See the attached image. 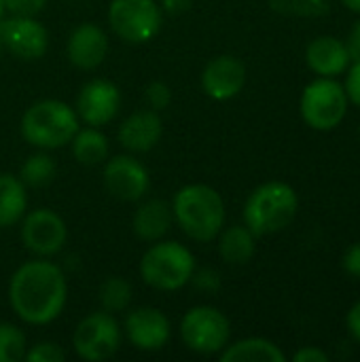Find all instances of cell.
<instances>
[{
  "instance_id": "cell-28",
  "label": "cell",
  "mask_w": 360,
  "mask_h": 362,
  "mask_svg": "<svg viewBox=\"0 0 360 362\" xmlns=\"http://www.w3.org/2000/svg\"><path fill=\"white\" fill-rule=\"evenodd\" d=\"M23 361L28 362H62L66 361V352L62 346L53 344V341H40L34 344L32 348L25 350Z\"/></svg>"
},
{
  "instance_id": "cell-3",
  "label": "cell",
  "mask_w": 360,
  "mask_h": 362,
  "mask_svg": "<svg viewBox=\"0 0 360 362\" xmlns=\"http://www.w3.org/2000/svg\"><path fill=\"white\" fill-rule=\"evenodd\" d=\"M79 115L62 100H38L21 117V136L40 151H57L70 144L79 129Z\"/></svg>"
},
{
  "instance_id": "cell-4",
  "label": "cell",
  "mask_w": 360,
  "mask_h": 362,
  "mask_svg": "<svg viewBox=\"0 0 360 362\" xmlns=\"http://www.w3.org/2000/svg\"><path fill=\"white\" fill-rule=\"evenodd\" d=\"M299 199L291 185L272 180L257 187L244 204V225L259 238L286 229L297 216Z\"/></svg>"
},
{
  "instance_id": "cell-15",
  "label": "cell",
  "mask_w": 360,
  "mask_h": 362,
  "mask_svg": "<svg viewBox=\"0 0 360 362\" xmlns=\"http://www.w3.org/2000/svg\"><path fill=\"white\" fill-rule=\"evenodd\" d=\"M246 83V68L233 55H219L210 59L202 72V89L208 98L225 102L236 98Z\"/></svg>"
},
{
  "instance_id": "cell-18",
  "label": "cell",
  "mask_w": 360,
  "mask_h": 362,
  "mask_svg": "<svg viewBox=\"0 0 360 362\" xmlns=\"http://www.w3.org/2000/svg\"><path fill=\"white\" fill-rule=\"evenodd\" d=\"M174 223V214H172V204H168L166 199H146L142 202L134 216H132V231L138 240L142 242H157L163 240V235L170 231Z\"/></svg>"
},
{
  "instance_id": "cell-8",
  "label": "cell",
  "mask_w": 360,
  "mask_h": 362,
  "mask_svg": "<svg viewBox=\"0 0 360 362\" xmlns=\"http://www.w3.org/2000/svg\"><path fill=\"white\" fill-rule=\"evenodd\" d=\"M348 112V93L333 81V76H323L312 81L301 95L303 121L318 132H329L337 127Z\"/></svg>"
},
{
  "instance_id": "cell-21",
  "label": "cell",
  "mask_w": 360,
  "mask_h": 362,
  "mask_svg": "<svg viewBox=\"0 0 360 362\" xmlns=\"http://www.w3.org/2000/svg\"><path fill=\"white\" fill-rule=\"evenodd\" d=\"M28 210L25 185L15 174H0V229L17 225Z\"/></svg>"
},
{
  "instance_id": "cell-33",
  "label": "cell",
  "mask_w": 360,
  "mask_h": 362,
  "mask_svg": "<svg viewBox=\"0 0 360 362\" xmlns=\"http://www.w3.org/2000/svg\"><path fill=\"white\" fill-rule=\"evenodd\" d=\"M344 269L352 278L360 280V242L346 250V255H344Z\"/></svg>"
},
{
  "instance_id": "cell-24",
  "label": "cell",
  "mask_w": 360,
  "mask_h": 362,
  "mask_svg": "<svg viewBox=\"0 0 360 362\" xmlns=\"http://www.w3.org/2000/svg\"><path fill=\"white\" fill-rule=\"evenodd\" d=\"M55 172H57V165L53 161V157L47 153V151H40V153H34L30 155L21 170H19V180L25 185V187H32V189H42L47 185L53 182L55 178Z\"/></svg>"
},
{
  "instance_id": "cell-17",
  "label": "cell",
  "mask_w": 360,
  "mask_h": 362,
  "mask_svg": "<svg viewBox=\"0 0 360 362\" xmlns=\"http://www.w3.org/2000/svg\"><path fill=\"white\" fill-rule=\"evenodd\" d=\"M163 136V123L157 110L142 108L132 112L119 125L117 138L123 148L132 153H149L153 151Z\"/></svg>"
},
{
  "instance_id": "cell-1",
  "label": "cell",
  "mask_w": 360,
  "mask_h": 362,
  "mask_svg": "<svg viewBox=\"0 0 360 362\" xmlns=\"http://www.w3.org/2000/svg\"><path fill=\"white\" fill-rule=\"evenodd\" d=\"M68 301V280L59 265L42 257L15 269L8 282V303L15 316L32 327L57 320Z\"/></svg>"
},
{
  "instance_id": "cell-9",
  "label": "cell",
  "mask_w": 360,
  "mask_h": 362,
  "mask_svg": "<svg viewBox=\"0 0 360 362\" xmlns=\"http://www.w3.org/2000/svg\"><path fill=\"white\" fill-rule=\"evenodd\" d=\"M121 346V327L112 314L100 310L87 314L74 329L72 348L79 358L102 362L112 358Z\"/></svg>"
},
{
  "instance_id": "cell-30",
  "label": "cell",
  "mask_w": 360,
  "mask_h": 362,
  "mask_svg": "<svg viewBox=\"0 0 360 362\" xmlns=\"http://www.w3.org/2000/svg\"><path fill=\"white\" fill-rule=\"evenodd\" d=\"M191 282L197 291H202L206 295H214L221 288V274L212 267H204V269L193 272Z\"/></svg>"
},
{
  "instance_id": "cell-39",
  "label": "cell",
  "mask_w": 360,
  "mask_h": 362,
  "mask_svg": "<svg viewBox=\"0 0 360 362\" xmlns=\"http://www.w3.org/2000/svg\"><path fill=\"white\" fill-rule=\"evenodd\" d=\"M4 13H6V11H4V0H0V19L4 17Z\"/></svg>"
},
{
  "instance_id": "cell-32",
  "label": "cell",
  "mask_w": 360,
  "mask_h": 362,
  "mask_svg": "<svg viewBox=\"0 0 360 362\" xmlns=\"http://www.w3.org/2000/svg\"><path fill=\"white\" fill-rule=\"evenodd\" d=\"M346 93H348V100L354 102L360 108V59L354 62V66L350 68L348 72V78H346Z\"/></svg>"
},
{
  "instance_id": "cell-19",
  "label": "cell",
  "mask_w": 360,
  "mask_h": 362,
  "mask_svg": "<svg viewBox=\"0 0 360 362\" xmlns=\"http://www.w3.org/2000/svg\"><path fill=\"white\" fill-rule=\"evenodd\" d=\"M308 66L320 76H337L348 70L350 53L344 40L335 36H318L308 45L306 51Z\"/></svg>"
},
{
  "instance_id": "cell-27",
  "label": "cell",
  "mask_w": 360,
  "mask_h": 362,
  "mask_svg": "<svg viewBox=\"0 0 360 362\" xmlns=\"http://www.w3.org/2000/svg\"><path fill=\"white\" fill-rule=\"evenodd\" d=\"M269 6L282 15L318 17L329 11V0H269Z\"/></svg>"
},
{
  "instance_id": "cell-20",
  "label": "cell",
  "mask_w": 360,
  "mask_h": 362,
  "mask_svg": "<svg viewBox=\"0 0 360 362\" xmlns=\"http://www.w3.org/2000/svg\"><path fill=\"white\" fill-rule=\"evenodd\" d=\"M219 238V255L227 265H246L257 250V235L246 225H231L221 229Z\"/></svg>"
},
{
  "instance_id": "cell-23",
  "label": "cell",
  "mask_w": 360,
  "mask_h": 362,
  "mask_svg": "<svg viewBox=\"0 0 360 362\" xmlns=\"http://www.w3.org/2000/svg\"><path fill=\"white\" fill-rule=\"evenodd\" d=\"M70 144L72 155L81 165H98L108 157V138L98 127H79Z\"/></svg>"
},
{
  "instance_id": "cell-13",
  "label": "cell",
  "mask_w": 360,
  "mask_h": 362,
  "mask_svg": "<svg viewBox=\"0 0 360 362\" xmlns=\"http://www.w3.org/2000/svg\"><path fill=\"white\" fill-rule=\"evenodd\" d=\"M121 108V91L112 81L91 78L87 81L76 95V115L79 121L100 127L110 123Z\"/></svg>"
},
{
  "instance_id": "cell-12",
  "label": "cell",
  "mask_w": 360,
  "mask_h": 362,
  "mask_svg": "<svg viewBox=\"0 0 360 362\" xmlns=\"http://www.w3.org/2000/svg\"><path fill=\"white\" fill-rule=\"evenodd\" d=\"M104 187L119 202H140L151 189V174L132 155H117L104 165Z\"/></svg>"
},
{
  "instance_id": "cell-14",
  "label": "cell",
  "mask_w": 360,
  "mask_h": 362,
  "mask_svg": "<svg viewBox=\"0 0 360 362\" xmlns=\"http://www.w3.org/2000/svg\"><path fill=\"white\" fill-rule=\"evenodd\" d=\"M125 335L136 350L159 352L168 346L172 335V325L168 316L157 308H136L125 318Z\"/></svg>"
},
{
  "instance_id": "cell-26",
  "label": "cell",
  "mask_w": 360,
  "mask_h": 362,
  "mask_svg": "<svg viewBox=\"0 0 360 362\" xmlns=\"http://www.w3.org/2000/svg\"><path fill=\"white\" fill-rule=\"evenodd\" d=\"M28 341L23 331L17 325L0 322V362L23 361Z\"/></svg>"
},
{
  "instance_id": "cell-25",
  "label": "cell",
  "mask_w": 360,
  "mask_h": 362,
  "mask_svg": "<svg viewBox=\"0 0 360 362\" xmlns=\"http://www.w3.org/2000/svg\"><path fill=\"white\" fill-rule=\"evenodd\" d=\"M98 301H100V308L108 314L123 312L132 303V284L121 276H110L100 284Z\"/></svg>"
},
{
  "instance_id": "cell-36",
  "label": "cell",
  "mask_w": 360,
  "mask_h": 362,
  "mask_svg": "<svg viewBox=\"0 0 360 362\" xmlns=\"http://www.w3.org/2000/svg\"><path fill=\"white\" fill-rule=\"evenodd\" d=\"M346 47H348L350 59L359 62L360 59V19L354 23V28L350 30V36H348V40H346Z\"/></svg>"
},
{
  "instance_id": "cell-2",
  "label": "cell",
  "mask_w": 360,
  "mask_h": 362,
  "mask_svg": "<svg viewBox=\"0 0 360 362\" xmlns=\"http://www.w3.org/2000/svg\"><path fill=\"white\" fill-rule=\"evenodd\" d=\"M172 214L182 233L195 242H212L225 227V202L221 193L202 182L178 189L172 202Z\"/></svg>"
},
{
  "instance_id": "cell-31",
  "label": "cell",
  "mask_w": 360,
  "mask_h": 362,
  "mask_svg": "<svg viewBox=\"0 0 360 362\" xmlns=\"http://www.w3.org/2000/svg\"><path fill=\"white\" fill-rule=\"evenodd\" d=\"M47 6V0H4V11L19 17H36Z\"/></svg>"
},
{
  "instance_id": "cell-7",
  "label": "cell",
  "mask_w": 360,
  "mask_h": 362,
  "mask_svg": "<svg viewBox=\"0 0 360 362\" xmlns=\"http://www.w3.org/2000/svg\"><path fill=\"white\" fill-rule=\"evenodd\" d=\"M231 325L212 305H195L180 320V339L195 354H221L229 344Z\"/></svg>"
},
{
  "instance_id": "cell-34",
  "label": "cell",
  "mask_w": 360,
  "mask_h": 362,
  "mask_svg": "<svg viewBox=\"0 0 360 362\" xmlns=\"http://www.w3.org/2000/svg\"><path fill=\"white\" fill-rule=\"evenodd\" d=\"M293 361L295 362H327L329 361V356H327L323 350L308 346V348H301L299 352H295V354H293Z\"/></svg>"
},
{
  "instance_id": "cell-11",
  "label": "cell",
  "mask_w": 360,
  "mask_h": 362,
  "mask_svg": "<svg viewBox=\"0 0 360 362\" xmlns=\"http://www.w3.org/2000/svg\"><path fill=\"white\" fill-rule=\"evenodd\" d=\"M2 49L23 62L40 59L49 49V32L36 17L8 15L0 19Z\"/></svg>"
},
{
  "instance_id": "cell-10",
  "label": "cell",
  "mask_w": 360,
  "mask_h": 362,
  "mask_svg": "<svg viewBox=\"0 0 360 362\" xmlns=\"http://www.w3.org/2000/svg\"><path fill=\"white\" fill-rule=\"evenodd\" d=\"M21 242L34 257H53L68 242V227L64 218L49 210L36 208L21 218Z\"/></svg>"
},
{
  "instance_id": "cell-37",
  "label": "cell",
  "mask_w": 360,
  "mask_h": 362,
  "mask_svg": "<svg viewBox=\"0 0 360 362\" xmlns=\"http://www.w3.org/2000/svg\"><path fill=\"white\" fill-rule=\"evenodd\" d=\"M348 331H350V335L356 339L360 344V301L350 310V314H348Z\"/></svg>"
},
{
  "instance_id": "cell-6",
  "label": "cell",
  "mask_w": 360,
  "mask_h": 362,
  "mask_svg": "<svg viewBox=\"0 0 360 362\" xmlns=\"http://www.w3.org/2000/svg\"><path fill=\"white\" fill-rule=\"evenodd\" d=\"M108 23L123 42L144 45L159 34L163 11L155 0H112Z\"/></svg>"
},
{
  "instance_id": "cell-29",
  "label": "cell",
  "mask_w": 360,
  "mask_h": 362,
  "mask_svg": "<svg viewBox=\"0 0 360 362\" xmlns=\"http://www.w3.org/2000/svg\"><path fill=\"white\" fill-rule=\"evenodd\" d=\"M144 100H146V106L149 108H153L157 112L159 110H166L172 104V89L163 81H153L144 89Z\"/></svg>"
},
{
  "instance_id": "cell-22",
  "label": "cell",
  "mask_w": 360,
  "mask_h": 362,
  "mask_svg": "<svg viewBox=\"0 0 360 362\" xmlns=\"http://www.w3.org/2000/svg\"><path fill=\"white\" fill-rule=\"evenodd\" d=\"M223 362H284V352L269 339L248 337L236 344H227L221 352Z\"/></svg>"
},
{
  "instance_id": "cell-35",
  "label": "cell",
  "mask_w": 360,
  "mask_h": 362,
  "mask_svg": "<svg viewBox=\"0 0 360 362\" xmlns=\"http://www.w3.org/2000/svg\"><path fill=\"white\" fill-rule=\"evenodd\" d=\"M159 6L168 15H182L193 6V0H159Z\"/></svg>"
},
{
  "instance_id": "cell-38",
  "label": "cell",
  "mask_w": 360,
  "mask_h": 362,
  "mask_svg": "<svg viewBox=\"0 0 360 362\" xmlns=\"http://www.w3.org/2000/svg\"><path fill=\"white\" fill-rule=\"evenodd\" d=\"M350 11H354V13H360V0H342Z\"/></svg>"
},
{
  "instance_id": "cell-40",
  "label": "cell",
  "mask_w": 360,
  "mask_h": 362,
  "mask_svg": "<svg viewBox=\"0 0 360 362\" xmlns=\"http://www.w3.org/2000/svg\"><path fill=\"white\" fill-rule=\"evenodd\" d=\"M0 53H2V40H0Z\"/></svg>"
},
{
  "instance_id": "cell-5",
  "label": "cell",
  "mask_w": 360,
  "mask_h": 362,
  "mask_svg": "<svg viewBox=\"0 0 360 362\" xmlns=\"http://www.w3.org/2000/svg\"><path fill=\"white\" fill-rule=\"evenodd\" d=\"M195 272L193 252L174 240H157L140 259V278L155 291L172 293L191 282Z\"/></svg>"
},
{
  "instance_id": "cell-16",
  "label": "cell",
  "mask_w": 360,
  "mask_h": 362,
  "mask_svg": "<svg viewBox=\"0 0 360 362\" xmlns=\"http://www.w3.org/2000/svg\"><path fill=\"white\" fill-rule=\"evenodd\" d=\"M68 62L79 70H95L108 55V36L95 23H81L66 42Z\"/></svg>"
}]
</instances>
